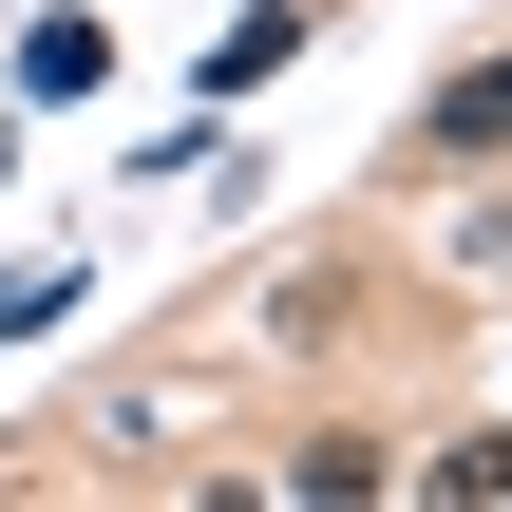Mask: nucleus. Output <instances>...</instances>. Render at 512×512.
I'll return each mask as SVG.
<instances>
[{"label": "nucleus", "mask_w": 512, "mask_h": 512, "mask_svg": "<svg viewBox=\"0 0 512 512\" xmlns=\"http://www.w3.org/2000/svg\"><path fill=\"white\" fill-rule=\"evenodd\" d=\"M418 133H437V152H512V57H475V76H456Z\"/></svg>", "instance_id": "obj_1"}, {"label": "nucleus", "mask_w": 512, "mask_h": 512, "mask_svg": "<svg viewBox=\"0 0 512 512\" xmlns=\"http://www.w3.org/2000/svg\"><path fill=\"white\" fill-rule=\"evenodd\" d=\"M19 95H95V19H38L19 38Z\"/></svg>", "instance_id": "obj_2"}, {"label": "nucleus", "mask_w": 512, "mask_h": 512, "mask_svg": "<svg viewBox=\"0 0 512 512\" xmlns=\"http://www.w3.org/2000/svg\"><path fill=\"white\" fill-rule=\"evenodd\" d=\"M437 494H456V512H494V494H512V437H475V456H437Z\"/></svg>", "instance_id": "obj_3"}]
</instances>
